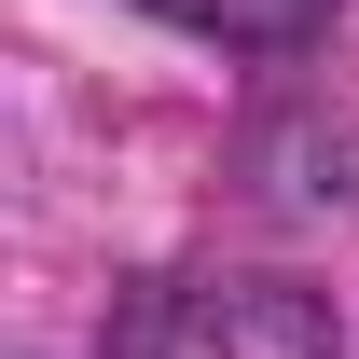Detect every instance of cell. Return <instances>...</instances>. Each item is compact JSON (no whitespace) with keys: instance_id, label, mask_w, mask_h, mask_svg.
<instances>
[{"instance_id":"6da1fadb","label":"cell","mask_w":359,"mask_h":359,"mask_svg":"<svg viewBox=\"0 0 359 359\" xmlns=\"http://www.w3.org/2000/svg\"><path fill=\"white\" fill-rule=\"evenodd\" d=\"M125 359H346V332L290 276H166L138 290Z\"/></svg>"},{"instance_id":"7a4b0ae2","label":"cell","mask_w":359,"mask_h":359,"mask_svg":"<svg viewBox=\"0 0 359 359\" xmlns=\"http://www.w3.org/2000/svg\"><path fill=\"white\" fill-rule=\"evenodd\" d=\"M138 14H166V28H194V42H222V55H304V42H332V0H138Z\"/></svg>"}]
</instances>
